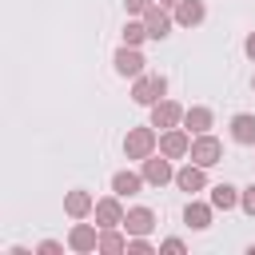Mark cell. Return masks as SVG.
Here are the masks:
<instances>
[{"instance_id": "14", "label": "cell", "mask_w": 255, "mask_h": 255, "mask_svg": "<svg viewBox=\"0 0 255 255\" xmlns=\"http://www.w3.org/2000/svg\"><path fill=\"white\" fill-rule=\"evenodd\" d=\"M163 151H167V155H179V151H183V135H167V139H163Z\"/></svg>"}, {"instance_id": "16", "label": "cell", "mask_w": 255, "mask_h": 255, "mask_svg": "<svg viewBox=\"0 0 255 255\" xmlns=\"http://www.w3.org/2000/svg\"><path fill=\"white\" fill-rule=\"evenodd\" d=\"M124 36L135 44V40H143V36H147V28H139V24H128V32H124Z\"/></svg>"}, {"instance_id": "5", "label": "cell", "mask_w": 255, "mask_h": 255, "mask_svg": "<svg viewBox=\"0 0 255 255\" xmlns=\"http://www.w3.org/2000/svg\"><path fill=\"white\" fill-rule=\"evenodd\" d=\"M147 36H155V40H159V36H167V16L151 12V16H147Z\"/></svg>"}, {"instance_id": "3", "label": "cell", "mask_w": 255, "mask_h": 255, "mask_svg": "<svg viewBox=\"0 0 255 255\" xmlns=\"http://www.w3.org/2000/svg\"><path fill=\"white\" fill-rule=\"evenodd\" d=\"M195 159H199V163H215V159H219V143H215V139H199V143H195Z\"/></svg>"}, {"instance_id": "23", "label": "cell", "mask_w": 255, "mask_h": 255, "mask_svg": "<svg viewBox=\"0 0 255 255\" xmlns=\"http://www.w3.org/2000/svg\"><path fill=\"white\" fill-rule=\"evenodd\" d=\"M128 8H135V12H139V8H147V0H128Z\"/></svg>"}, {"instance_id": "8", "label": "cell", "mask_w": 255, "mask_h": 255, "mask_svg": "<svg viewBox=\"0 0 255 255\" xmlns=\"http://www.w3.org/2000/svg\"><path fill=\"white\" fill-rule=\"evenodd\" d=\"M128 227H131V231H147V227H151V215H147V211H131V215H128Z\"/></svg>"}, {"instance_id": "4", "label": "cell", "mask_w": 255, "mask_h": 255, "mask_svg": "<svg viewBox=\"0 0 255 255\" xmlns=\"http://www.w3.org/2000/svg\"><path fill=\"white\" fill-rule=\"evenodd\" d=\"M235 139L239 143H251L255 139V120L251 116H235Z\"/></svg>"}, {"instance_id": "7", "label": "cell", "mask_w": 255, "mask_h": 255, "mask_svg": "<svg viewBox=\"0 0 255 255\" xmlns=\"http://www.w3.org/2000/svg\"><path fill=\"white\" fill-rule=\"evenodd\" d=\"M179 187H187V191H195V187H203V175L187 167V171H179Z\"/></svg>"}, {"instance_id": "24", "label": "cell", "mask_w": 255, "mask_h": 255, "mask_svg": "<svg viewBox=\"0 0 255 255\" xmlns=\"http://www.w3.org/2000/svg\"><path fill=\"white\" fill-rule=\"evenodd\" d=\"M247 52H251V56H255V36H251V40H247Z\"/></svg>"}, {"instance_id": "10", "label": "cell", "mask_w": 255, "mask_h": 255, "mask_svg": "<svg viewBox=\"0 0 255 255\" xmlns=\"http://www.w3.org/2000/svg\"><path fill=\"white\" fill-rule=\"evenodd\" d=\"M135 187H139V179H135V175H116V191H120V195H131Z\"/></svg>"}, {"instance_id": "22", "label": "cell", "mask_w": 255, "mask_h": 255, "mask_svg": "<svg viewBox=\"0 0 255 255\" xmlns=\"http://www.w3.org/2000/svg\"><path fill=\"white\" fill-rule=\"evenodd\" d=\"M163 251H171V255H179V251H183V243H179V239H167V243H163Z\"/></svg>"}, {"instance_id": "12", "label": "cell", "mask_w": 255, "mask_h": 255, "mask_svg": "<svg viewBox=\"0 0 255 255\" xmlns=\"http://www.w3.org/2000/svg\"><path fill=\"white\" fill-rule=\"evenodd\" d=\"M187 223L191 227H207V211L203 207H187Z\"/></svg>"}, {"instance_id": "1", "label": "cell", "mask_w": 255, "mask_h": 255, "mask_svg": "<svg viewBox=\"0 0 255 255\" xmlns=\"http://www.w3.org/2000/svg\"><path fill=\"white\" fill-rule=\"evenodd\" d=\"M139 64H143V60H139L135 52H128V48H124V52L116 56V68H120L124 76H135V72H139Z\"/></svg>"}, {"instance_id": "18", "label": "cell", "mask_w": 255, "mask_h": 255, "mask_svg": "<svg viewBox=\"0 0 255 255\" xmlns=\"http://www.w3.org/2000/svg\"><path fill=\"white\" fill-rule=\"evenodd\" d=\"M72 243H76V247H92V231H84V227H80V231L72 235Z\"/></svg>"}, {"instance_id": "11", "label": "cell", "mask_w": 255, "mask_h": 255, "mask_svg": "<svg viewBox=\"0 0 255 255\" xmlns=\"http://www.w3.org/2000/svg\"><path fill=\"white\" fill-rule=\"evenodd\" d=\"M231 203H235V187H227V183L215 187V207H231Z\"/></svg>"}, {"instance_id": "6", "label": "cell", "mask_w": 255, "mask_h": 255, "mask_svg": "<svg viewBox=\"0 0 255 255\" xmlns=\"http://www.w3.org/2000/svg\"><path fill=\"white\" fill-rule=\"evenodd\" d=\"M147 179H151V183H163V179H167V163H163V159H151V163H147Z\"/></svg>"}, {"instance_id": "19", "label": "cell", "mask_w": 255, "mask_h": 255, "mask_svg": "<svg viewBox=\"0 0 255 255\" xmlns=\"http://www.w3.org/2000/svg\"><path fill=\"white\" fill-rule=\"evenodd\" d=\"M191 124H195V131H203L207 128V112H191Z\"/></svg>"}, {"instance_id": "17", "label": "cell", "mask_w": 255, "mask_h": 255, "mask_svg": "<svg viewBox=\"0 0 255 255\" xmlns=\"http://www.w3.org/2000/svg\"><path fill=\"white\" fill-rule=\"evenodd\" d=\"M68 207H72V211H76V215H80V211H84V207H88V195H80V191H76V195H72V199H68Z\"/></svg>"}, {"instance_id": "13", "label": "cell", "mask_w": 255, "mask_h": 255, "mask_svg": "<svg viewBox=\"0 0 255 255\" xmlns=\"http://www.w3.org/2000/svg\"><path fill=\"white\" fill-rule=\"evenodd\" d=\"M128 147H131L135 155H139V151H147V131H135V135L128 139Z\"/></svg>"}, {"instance_id": "9", "label": "cell", "mask_w": 255, "mask_h": 255, "mask_svg": "<svg viewBox=\"0 0 255 255\" xmlns=\"http://www.w3.org/2000/svg\"><path fill=\"white\" fill-rule=\"evenodd\" d=\"M199 16H203V8H199V4H195V0H191V4H183V8H179V20H183V24H195V20H199Z\"/></svg>"}, {"instance_id": "15", "label": "cell", "mask_w": 255, "mask_h": 255, "mask_svg": "<svg viewBox=\"0 0 255 255\" xmlns=\"http://www.w3.org/2000/svg\"><path fill=\"white\" fill-rule=\"evenodd\" d=\"M175 116H179V112H175V108H171V104H163V108H159V112H155V124H171V120H175Z\"/></svg>"}, {"instance_id": "2", "label": "cell", "mask_w": 255, "mask_h": 255, "mask_svg": "<svg viewBox=\"0 0 255 255\" xmlns=\"http://www.w3.org/2000/svg\"><path fill=\"white\" fill-rule=\"evenodd\" d=\"M159 92H163V80L155 76V80H143V84L135 88V100H139V104H147V100H155Z\"/></svg>"}, {"instance_id": "21", "label": "cell", "mask_w": 255, "mask_h": 255, "mask_svg": "<svg viewBox=\"0 0 255 255\" xmlns=\"http://www.w3.org/2000/svg\"><path fill=\"white\" fill-rule=\"evenodd\" d=\"M243 207L255 215V187H247V195H243Z\"/></svg>"}, {"instance_id": "20", "label": "cell", "mask_w": 255, "mask_h": 255, "mask_svg": "<svg viewBox=\"0 0 255 255\" xmlns=\"http://www.w3.org/2000/svg\"><path fill=\"white\" fill-rule=\"evenodd\" d=\"M100 219L112 223V219H116V203H100Z\"/></svg>"}]
</instances>
